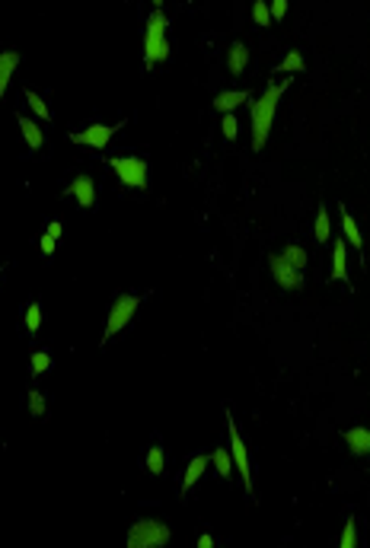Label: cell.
<instances>
[{
    "label": "cell",
    "instance_id": "cell-35",
    "mask_svg": "<svg viewBox=\"0 0 370 548\" xmlns=\"http://www.w3.org/2000/svg\"><path fill=\"white\" fill-rule=\"evenodd\" d=\"M367 456H370V450H367Z\"/></svg>",
    "mask_w": 370,
    "mask_h": 548
},
{
    "label": "cell",
    "instance_id": "cell-13",
    "mask_svg": "<svg viewBox=\"0 0 370 548\" xmlns=\"http://www.w3.org/2000/svg\"><path fill=\"white\" fill-rule=\"evenodd\" d=\"M345 444L351 453H357V456H364V453L370 450V430L367 428H351L345 430Z\"/></svg>",
    "mask_w": 370,
    "mask_h": 548
},
{
    "label": "cell",
    "instance_id": "cell-7",
    "mask_svg": "<svg viewBox=\"0 0 370 548\" xmlns=\"http://www.w3.org/2000/svg\"><path fill=\"white\" fill-rule=\"evenodd\" d=\"M115 131H118V125H90V128L70 134V141L84 143V147H93V150H102V147L115 137Z\"/></svg>",
    "mask_w": 370,
    "mask_h": 548
},
{
    "label": "cell",
    "instance_id": "cell-10",
    "mask_svg": "<svg viewBox=\"0 0 370 548\" xmlns=\"http://www.w3.org/2000/svg\"><path fill=\"white\" fill-rule=\"evenodd\" d=\"M208 462H211V456H204V453H198V456L189 459V466H185V472H182V494H189L198 481L204 478V472H208Z\"/></svg>",
    "mask_w": 370,
    "mask_h": 548
},
{
    "label": "cell",
    "instance_id": "cell-2",
    "mask_svg": "<svg viewBox=\"0 0 370 548\" xmlns=\"http://www.w3.org/2000/svg\"><path fill=\"white\" fill-rule=\"evenodd\" d=\"M169 58V42H167V16L153 13L147 19V29H144V61H147V68L153 64H163Z\"/></svg>",
    "mask_w": 370,
    "mask_h": 548
},
{
    "label": "cell",
    "instance_id": "cell-22",
    "mask_svg": "<svg viewBox=\"0 0 370 548\" xmlns=\"http://www.w3.org/2000/svg\"><path fill=\"white\" fill-rule=\"evenodd\" d=\"M26 105H29L32 112L38 115V118H52V109H48V102L38 93H32V90H26Z\"/></svg>",
    "mask_w": 370,
    "mask_h": 548
},
{
    "label": "cell",
    "instance_id": "cell-32",
    "mask_svg": "<svg viewBox=\"0 0 370 548\" xmlns=\"http://www.w3.org/2000/svg\"><path fill=\"white\" fill-rule=\"evenodd\" d=\"M48 233H52V236H54V240H58V236H61V233H64V226H61V224H58V220H52V224H48Z\"/></svg>",
    "mask_w": 370,
    "mask_h": 548
},
{
    "label": "cell",
    "instance_id": "cell-24",
    "mask_svg": "<svg viewBox=\"0 0 370 548\" xmlns=\"http://www.w3.org/2000/svg\"><path fill=\"white\" fill-rule=\"evenodd\" d=\"M252 19H256V26H268L272 23V7L265 0H252Z\"/></svg>",
    "mask_w": 370,
    "mask_h": 548
},
{
    "label": "cell",
    "instance_id": "cell-21",
    "mask_svg": "<svg viewBox=\"0 0 370 548\" xmlns=\"http://www.w3.org/2000/svg\"><path fill=\"white\" fill-rule=\"evenodd\" d=\"M52 354H48V351H36V354H32V357H29V373L32 376H42V373H48V370H52Z\"/></svg>",
    "mask_w": 370,
    "mask_h": 548
},
{
    "label": "cell",
    "instance_id": "cell-15",
    "mask_svg": "<svg viewBox=\"0 0 370 548\" xmlns=\"http://www.w3.org/2000/svg\"><path fill=\"white\" fill-rule=\"evenodd\" d=\"M246 99H249V93H242V90L217 93V99H214V109H217V112H233L236 105H242Z\"/></svg>",
    "mask_w": 370,
    "mask_h": 548
},
{
    "label": "cell",
    "instance_id": "cell-4",
    "mask_svg": "<svg viewBox=\"0 0 370 548\" xmlns=\"http://www.w3.org/2000/svg\"><path fill=\"white\" fill-rule=\"evenodd\" d=\"M109 166L125 188H147V182H151V166L141 157H115L109 159Z\"/></svg>",
    "mask_w": 370,
    "mask_h": 548
},
{
    "label": "cell",
    "instance_id": "cell-1",
    "mask_svg": "<svg viewBox=\"0 0 370 548\" xmlns=\"http://www.w3.org/2000/svg\"><path fill=\"white\" fill-rule=\"evenodd\" d=\"M284 90H287V83H272L252 102V150H262L265 141H268V131H272V121H275V112H278V102Z\"/></svg>",
    "mask_w": 370,
    "mask_h": 548
},
{
    "label": "cell",
    "instance_id": "cell-33",
    "mask_svg": "<svg viewBox=\"0 0 370 548\" xmlns=\"http://www.w3.org/2000/svg\"><path fill=\"white\" fill-rule=\"evenodd\" d=\"M198 548H214V539L211 535H198Z\"/></svg>",
    "mask_w": 370,
    "mask_h": 548
},
{
    "label": "cell",
    "instance_id": "cell-20",
    "mask_svg": "<svg viewBox=\"0 0 370 548\" xmlns=\"http://www.w3.org/2000/svg\"><path fill=\"white\" fill-rule=\"evenodd\" d=\"M281 258H284L287 265H294V268H307V249L303 246H284L281 249Z\"/></svg>",
    "mask_w": 370,
    "mask_h": 548
},
{
    "label": "cell",
    "instance_id": "cell-31",
    "mask_svg": "<svg viewBox=\"0 0 370 548\" xmlns=\"http://www.w3.org/2000/svg\"><path fill=\"white\" fill-rule=\"evenodd\" d=\"M54 242H58V240H54L52 233L42 236V252H45V256H54Z\"/></svg>",
    "mask_w": 370,
    "mask_h": 548
},
{
    "label": "cell",
    "instance_id": "cell-26",
    "mask_svg": "<svg viewBox=\"0 0 370 548\" xmlns=\"http://www.w3.org/2000/svg\"><path fill=\"white\" fill-rule=\"evenodd\" d=\"M45 412H48V408H45V396H42L38 389H29V414H32V418H42Z\"/></svg>",
    "mask_w": 370,
    "mask_h": 548
},
{
    "label": "cell",
    "instance_id": "cell-29",
    "mask_svg": "<svg viewBox=\"0 0 370 548\" xmlns=\"http://www.w3.org/2000/svg\"><path fill=\"white\" fill-rule=\"evenodd\" d=\"M220 131H224V137H227V141H233L236 137V118H233V112H224V121H220Z\"/></svg>",
    "mask_w": 370,
    "mask_h": 548
},
{
    "label": "cell",
    "instance_id": "cell-28",
    "mask_svg": "<svg viewBox=\"0 0 370 548\" xmlns=\"http://www.w3.org/2000/svg\"><path fill=\"white\" fill-rule=\"evenodd\" d=\"M339 545L341 548H355L357 545V526H355V519H348V523H345V533H341Z\"/></svg>",
    "mask_w": 370,
    "mask_h": 548
},
{
    "label": "cell",
    "instance_id": "cell-3",
    "mask_svg": "<svg viewBox=\"0 0 370 548\" xmlns=\"http://www.w3.org/2000/svg\"><path fill=\"white\" fill-rule=\"evenodd\" d=\"M128 548H163L169 542V526L160 519H137L128 529Z\"/></svg>",
    "mask_w": 370,
    "mask_h": 548
},
{
    "label": "cell",
    "instance_id": "cell-14",
    "mask_svg": "<svg viewBox=\"0 0 370 548\" xmlns=\"http://www.w3.org/2000/svg\"><path fill=\"white\" fill-rule=\"evenodd\" d=\"M348 274V246L341 240L332 242V281H345Z\"/></svg>",
    "mask_w": 370,
    "mask_h": 548
},
{
    "label": "cell",
    "instance_id": "cell-8",
    "mask_svg": "<svg viewBox=\"0 0 370 548\" xmlns=\"http://www.w3.org/2000/svg\"><path fill=\"white\" fill-rule=\"evenodd\" d=\"M268 268H272L275 281H278L281 287H287V290H297V287L307 284V281H303V271H300V268H294V265H287L284 258H281V252H278V256L268 258Z\"/></svg>",
    "mask_w": 370,
    "mask_h": 548
},
{
    "label": "cell",
    "instance_id": "cell-11",
    "mask_svg": "<svg viewBox=\"0 0 370 548\" xmlns=\"http://www.w3.org/2000/svg\"><path fill=\"white\" fill-rule=\"evenodd\" d=\"M20 64H23V54H20V52H3V54H0V93H7V86H10V80H13V74H16Z\"/></svg>",
    "mask_w": 370,
    "mask_h": 548
},
{
    "label": "cell",
    "instance_id": "cell-19",
    "mask_svg": "<svg viewBox=\"0 0 370 548\" xmlns=\"http://www.w3.org/2000/svg\"><path fill=\"white\" fill-rule=\"evenodd\" d=\"M313 236H316V242H329V236H332V230H329V208H319L316 210V224H313Z\"/></svg>",
    "mask_w": 370,
    "mask_h": 548
},
{
    "label": "cell",
    "instance_id": "cell-25",
    "mask_svg": "<svg viewBox=\"0 0 370 548\" xmlns=\"http://www.w3.org/2000/svg\"><path fill=\"white\" fill-rule=\"evenodd\" d=\"M147 469H151V475L163 472V446L160 444H153L151 450H147Z\"/></svg>",
    "mask_w": 370,
    "mask_h": 548
},
{
    "label": "cell",
    "instance_id": "cell-30",
    "mask_svg": "<svg viewBox=\"0 0 370 548\" xmlns=\"http://www.w3.org/2000/svg\"><path fill=\"white\" fill-rule=\"evenodd\" d=\"M287 13V0H272V19H284Z\"/></svg>",
    "mask_w": 370,
    "mask_h": 548
},
{
    "label": "cell",
    "instance_id": "cell-18",
    "mask_svg": "<svg viewBox=\"0 0 370 548\" xmlns=\"http://www.w3.org/2000/svg\"><path fill=\"white\" fill-rule=\"evenodd\" d=\"M20 131H23L26 143H29L32 150H38V147H42V143H45V134H42V128H38L36 121L23 118V115H20Z\"/></svg>",
    "mask_w": 370,
    "mask_h": 548
},
{
    "label": "cell",
    "instance_id": "cell-23",
    "mask_svg": "<svg viewBox=\"0 0 370 548\" xmlns=\"http://www.w3.org/2000/svg\"><path fill=\"white\" fill-rule=\"evenodd\" d=\"M38 325H42V303L32 300L29 309H26V331H29V335H36Z\"/></svg>",
    "mask_w": 370,
    "mask_h": 548
},
{
    "label": "cell",
    "instance_id": "cell-9",
    "mask_svg": "<svg viewBox=\"0 0 370 548\" xmlns=\"http://www.w3.org/2000/svg\"><path fill=\"white\" fill-rule=\"evenodd\" d=\"M68 195L74 198L84 210H90L93 204H96V182H93L90 175H77V179L68 185Z\"/></svg>",
    "mask_w": 370,
    "mask_h": 548
},
{
    "label": "cell",
    "instance_id": "cell-5",
    "mask_svg": "<svg viewBox=\"0 0 370 548\" xmlns=\"http://www.w3.org/2000/svg\"><path fill=\"white\" fill-rule=\"evenodd\" d=\"M137 306H141V297L137 293H121V297H115L112 309H109V319H106V335L102 338H115L118 331H125V325L134 319Z\"/></svg>",
    "mask_w": 370,
    "mask_h": 548
},
{
    "label": "cell",
    "instance_id": "cell-34",
    "mask_svg": "<svg viewBox=\"0 0 370 548\" xmlns=\"http://www.w3.org/2000/svg\"><path fill=\"white\" fill-rule=\"evenodd\" d=\"M153 3H157V7H163V3H167V0H153Z\"/></svg>",
    "mask_w": 370,
    "mask_h": 548
},
{
    "label": "cell",
    "instance_id": "cell-6",
    "mask_svg": "<svg viewBox=\"0 0 370 548\" xmlns=\"http://www.w3.org/2000/svg\"><path fill=\"white\" fill-rule=\"evenodd\" d=\"M227 434H230V453H233V462H236V469H240V475H242L246 494H252V462H249V456H246V444H242V437H240V430H236L230 412H227Z\"/></svg>",
    "mask_w": 370,
    "mask_h": 548
},
{
    "label": "cell",
    "instance_id": "cell-27",
    "mask_svg": "<svg viewBox=\"0 0 370 548\" xmlns=\"http://www.w3.org/2000/svg\"><path fill=\"white\" fill-rule=\"evenodd\" d=\"M281 74H294V70H303V58L297 52H287V58L278 64Z\"/></svg>",
    "mask_w": 370,
    "mask_h": 548
},
{
    "label": "cell",
    "instance_id": "cell-17",
    "mask_svg": "<svg viewBox=\"0 0 370 548\" xmlns=\"http://www.w3.org/2000/svg\"><path fill=\"white\" fill-rule=\"evenodd\" d=\"M341 230H345V240L355 246V252H361L364 249V236H361V230H357V224H355V217L348 214V210H341Z\"/></svg>",
    "mask_w": 370,
    "mask_h": 548
},
{
    "label": "cell",
    "instance_id": "cell-12",
    "mask_svg": "<svg viewBox=\"0 0 370 548\" xmlns=\"http://www.w3.org/2000/svg\"><path fill=\"white\" fill-rule=\"evenodd\" d=\"M246 64H249V48L242 45V42H233V45L227 48V70L233 77H240L242 70H246Z\"/></svg>",
    "mask_w": 370,
    "mask_h": 548
},
{
    "label": "cell",
    "instance_id": "cell-16",
    "mask_svg": "<svg viewBox=\"0 0 370 548\" xmlns=\"http://www.w3.org/2000/svg\"><path fill=\"white\" fill-rule=\"evenodd\" d=\"M211 462H214V469H217V475L220 478H230V472H233V453L227 450V446H217V450L211 453Z\"/></svg>",
    "mask_w": 370,
    "mask_h": 548
}]
</instances>
